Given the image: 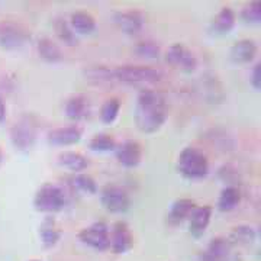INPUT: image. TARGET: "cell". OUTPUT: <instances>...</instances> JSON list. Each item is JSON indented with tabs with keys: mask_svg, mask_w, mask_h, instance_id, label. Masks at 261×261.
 I'll use <instances>...</instances> for the list:
<instances>
[{
	"mask_svg": "<svg viewBox=\"0 0 261 261\" xmlns=\"http://www.w3.org/2000/svg\"><path fill=\"white\" fill-rule=\"evenodd\" d=\"M135 123L144 134H154L167 119V105L163 94L155 90H142L135 105Z\"/></svg>",
	"mask_w": 261,
	"mask_h": 261,
	"instance_id": "cell-1",
	"label": "cell"
},
{
	"mask_svg": "<svg viewBox=\"0 0 261 261\" xmlns=\"http://www.w3.org/2000/svg\"><path fill=\"white\" fill-rule=\"evenodd\" d=\"M177 171L183 177L190 180L203 178L209 173V161L202 151L193 147H186L178 155Z\"/></svg>",
	"mask_w": 261,
	"mask_h": 261,
	"instance_id": "cell-2",
	"label": "cell"
},
{
	"mask_svg": "<svg viewBox=\"0 0 261 261\" xmlns=\"http://www.w3.org/2000/svg\"><path fill=\"white\" fill-rule=\"evenodd\" d=\"M67 203L64 190L57 185L45 183L39 187L34 197V206L38 212L54 214L64 209Z\"/></svg>",
	"mask_w": 261,
	"mask_h": 261,
	"instance_id": "cell-3",
	"label": "cell"
},
{
	"mask_svg": "<svg viewBox=\"0 0 261 261\" xmlns=\"http://www.w3.org/2000/svg\"><path fill=\"white\" fill-rule=\"evenodd\" d=\"M113 79L128 84L155 83L163 79V73L147 65H121L113 70Z\"/></svg>",
	"mask_w": 261,
	"mask_h": 261,
	"instance_id": "cell-4",
	"label": "cell"
},
{
	"mask_svg": "<svg viewBox=\"0 0 261 261\" xmlns=\"http://www.w3.org/2000/svg\"><path fill=\"white\" fill-rule=\"evenodd\" d=\"M37 140V125L31 116H22L10 128V141L19 151H29Z\"/></svg>",
	"mask_w": 261,
	"mask_h": 261,
	"instance_id": "cell-5",
	"label": "cell"
},
{
	"mask_svg": "<svg viewBox=\"0 0 261 261\" xmlns=\"http://www.w3.org/2000/svg\"><path fill=\"white\" fill-rule=\"evenodd\" d=\"M100 203L111 214H122L129 209L130 199L125 189L116 185H108L100 192Z\"/></svg>",
	"mask_w": 261,
	"mask_h": 261,
	"instance_id": "cell-6",
	"label": "cell"
},
{
	"mask_svg": "<svg viewBox=\"0 0 261 261\" xmlns=\"http://www.w3.org/2000/svg\"><path fill=\"white\" fill-rule=\"evenodd\" d=\"M28 32L23 27L15 22H2L0 23V47L8 51H13L23 47L28 41Z\"/></svg>",
	"mask_w": 261,
	"mask_h": 261,
	"instance_id": "cell-7",
	"label": "cell"
},
{
	"mask_svg": "<svg viewBox=\"0 0 261 261\" xmlns=\"http://www.w3.org/2000/svg\"><path fill=\"white\" fill-rule=\"evenodd\" d=\"M80 241L97 251H105L109 248L111 238H109V226L105 222H94L93 225L84 228L79 233Z\"/></svg>",
	"mask_w": 261,
	"mask_h": 261,
	"instance_id": "cell-8",
	"label": "cell"
},
{
	"mask_svg": "<svg viewBox=\"0 0 261 261\" xmlns=\"http://www.w3.org/2000/svg\"><path fill=\"white\" fill-rule=\"evenodd\" d=\"M166 61L168 64L180 68L185 73H192L196 70V57L183 44H173L166 53Z\"/></svg>",
	"mask_w": 261,
	"mask_h": 261,
	"instance_id": "cell-9",
	"label": "cell"
},
{
	"mask_svg": "<svg viewBox=\"0 0 261 261\" xmlns=\"http://www.w3.org/2000/svg\"><path fill=\"white\" fill-rule=\"evenodd\" d=\"M115 154H116L118 161L121 163L123 167L134 168L141 163L142 149H141V145L137 141L126 140L121 142L119 145H116Z\"/></svg>",
	"mask_w": 261,
	"mask_h": 261,
	"instance_id": "cell-10",
	"label": "cell"
},
{
	"mask_svg": "<svg viewBox=\"0 0 261 261\" xmlns=\"http://www.w3.org/2000/svg\"><path fill=\"white\" fill-rule=\"evenodd\" d=\"M115 23L119 27L122 32L128 34V35H137L140 34L141 29L144 28L145 19L142 16V13L137 10H126V12H118L115 13Z\"/></svg>",
	"mask_w": 261,
	"mask_h": 261,
	"instance_id": "cell-11",
	"label": "cell"
},
{
	"mask_svg": "<svg viewBox=\"0 0 261 261\" xmlns=\"http://www.w3.org/2000/svg\"><path fill=\"white\" fill-rule=\"evenodd\" d=\"M109 238H111L109 247L112 248L115 254H123L132 248V244H134L132 233H130L128 225L122 221L113 225L112 235H109Z\"/></svg>",
	"mask_w": 261,
	"mask_h": 261,
	"instance_id": "cell-12",
	"label": "cell"
},
{
	"mask_svg": "<svg viewBox=\"0 0 261 261\" xmlns=\"http://www.w3.org/2000/svg\"><path fill=\"white\" fill-rule=\"evenodd\" d=\"M80 140H82V130L75 125L57 128V129H53L48 134V142L51 145H56V147L74 145Z\"/></svg>",
	"mask_w": 261,
	"mask_h": 261,
	"instance_id": "cell-13",
	"label": "cell"
},
{
	"mask_svg": "<svg viewBox=\"0 0 261 261\" xmlns=\"http://www.w3.org/2000/svg\"><path fill=\"white\" fill-rule=\"evenodd\" d=\"M211 216H212V207L211 206H199V207L193 209V212L189 216L190 218L189 231L195 238H199L205 233L206 228L211 222Z\"/></svg>",
	"mask_w": 261,
	"mask_h": 261,
	"instance_id": "cell-14",
	"label": "cell"
},
{
	"mask_svg": "<svg viewBox=\"0 0 261 261\" xmlns=\"http://www.w3.org/2000/svg\"><path fill=\"white\" fill-rule=\"evenodd\" d=\"M65 115L67 118L73 119V121H82L86 119L90 113V103L89 99L84 97L83 94H75L71 96L67 102H65Z\"/></svg>",
	"mask_w": 261,
	"mask_h": 261,
	"instance_id": "cell-15",
	"label": "cell"
},
{
	"mask_svg": "<svg viewBox=\"0 0 261 261\" xmlns=\"http://www.w3.org/2000/svg\"><path fill=\"white\" fill-rule=\"evenodd\" d=\"M257 54V44L252 39H241L231 48V58L237 64L251 63Z\"/></svg>",
	"mask_w": 261,
	"mask_h": 261,
	"instance_id": "cell-16",
	"label": "cell"
},
{
	"mask_svg": "<svg viewBox=\"0 0 261 261\" xmlns=\"http://www.w3.org/2000/svg\"><path fill=\"white\" fill-rule=\"evenodd\" d=\"M235 25V13L231 8H222L211 23V32L215 35H226Z\"/></svg>",
	"mask_w": 261,
	"mask_h": 261,
	"instance_id": "cell-17",
	"label": "cell"
},
{
	"mask_svg": "<svg viewBox=\"0 0 261 261\" xmlns=\"http://www.w3.org/2000/svg\"><path fill=\"white\" fill-rule=\"evenodd\" d=\"M196 207L195 202L190 199H177L168 212V222L173 225H177L180 222H183L185 219H187L190 214L193 212V209Z\"/></svg>",
	"mask_w": 261,
	"mask_h": 261,
	"instance_id": "cell-18",
	"label": "cell"
},
{
	"mask_svg": "<svg viewBox=\"0 0 261 261\" xmlns=\"http://www.w3.org/2000/svg\"><path fill=\"white\" fill-rule=\"evenodd\" d=\"M70 27L74 31V34L80 35H90L96 31V20L87 12H75L71 15Z\"/></svg>",
	"mask_w": 261,
	"mask_h": 261,
	"instance_id": "cell-19",
	"label": "cell"
},
{
	"mask_svg": "<svg viewBox=\"0 0 261 261\" xmlns=\"http://www.w3.org/2000/svg\"><path fill=\"white\" fill-rule=\"evenodd\" d=\"M231 255V243L225 238H216L209 244L206 258L209 261H226Z\"/></svg>",
	"mask_w": 261,
	"mask_h": 261,
	"instance_id": "cell-20",
	"label": "cell"
},
{
	"mask_svg": "<svg viewBox=\"0 0 261 261\" xmlns=\"http://www.w3.org/2000/svg\"><path fill=\"white\" fill-rule=\"evenodd\" d=\"M39 237H41L42 244L47 248H51V247H54L58 243V240L61 237V232H60L56 221L53 218H45L44 219V222L39 226Z\"/></svg>",
	"mask_w": 261,
	"mask_h": 261,
	"instance_id": "cell-21",
	"label": "cell"
},
{
	"mask_svg": "<svg viewBox=\"0 0 261 261\" xmlns=\"http://www.w3.org/2000/svg\"><path fill=\"white\" fill-rule=\"evenodd\" d=\"M58 163L60 166L68 168L71 171H82L89 166V161L83 154L75 152V151H64L58 155Z\"/></svg>",
	"mask_w": 261,
	"mask_h": 261,
	"instance_id": "cell-22",
	"label": "cell"
},
{
	"mask_svg": "<svg viewBox=\"0 0 261 261\" xmlns=\"http://www.w3.org/2000/svg\"><path fill=\"white\" fill-rule=\"evenodd\" d=\"M38 54L47 63H58L63 60V53L56 42L49 38H42L38 42Z\"/></svg>",
	"mask_w": 261,
	"mask_h": 261,
	"instance_id": "cell-23",
	"label": "cell"
},
{
	"mask_svg": "<svg viewBox=\"0 0 261 261\" xmlns=\"http://www.w3.org/2000/svg\"><path fill=\"white\" fill-rule=\"evenodd\" d=\"M241 200V193L237 187L228 186L221 192L218 200V209L221 212H231L233 211Z\"/></svg>",
	"mask_w": 261,
	"mask_h": 261,
	"instance_id": "cell-24",
	"label": "cell"
},
{
	"mask_svg": "<svg viewBox=\"0 0 261 261\" xmlns=\"http://www.w3.org/2000/svg\"><path fill=\"white\" fill-rule=\"evenodd\" d=\"M255 241V231L251 226L247 225H240L237 228H233L231 237H229V243L240 244V245H251Z\"/></svg>",
	"mask_w": 261,
	"mask_h": 261,
	"instance_id": "cell-25",
	"label": "cell"
},
{
	"mask_svg": "<svg viewBox=\"0 0 261 261\" xmlns=\"http://www.w3.org/2000/svg\"><path fill=\"white\" fill-rule=\"evenodd\" d=\"M89 148L94 152H109V151H115L116 142L113 137L108 134H97L89 142Z\"/></svg>",
	"mask_w": 261,
	"mask_h": 261,
	"instance_id": "cell-26",
	"label": "cell"
},
{
	"mask_svg": "<svg viewBox=\"0 0 261 261\" xmlns=\"http://www.w3.org/2000/svg\"><path fill=\"white\" fill-rule=\"evenodd\" d=\"M119 111H121L119 99H116V97L108 99L100 108V119H102L103 123H108V125L113 123L116 121L118 115H119Z\"/></svg>",
	"mask_w": 261,
	"mask_h": 261,
	"instance_id": "cell-27",
	"label": "cell"
},
{
	"mask_svg": "<svg viewBox=\"0 0 261 261\" xmlns=\"http://www.w3.org/2000/svg\"><path fill=\"white\" fill-rule=\"evenodd\" d=\"M56 34L57 37L60 38V41H63L65 45L73 47V45L79 44V39H77V35L74 34V31L63 19H58L56 22Z\"/></svg>",
	"mask_w": 261,
	"mask_h": 261,
	"instance_id": "cell-28",
	"label": "cell"
},
{
	"mask_svg": "<svg viewBox=\"0 0 261 261\" xmlns=\"http://www.w3.org/2000/svg\"><path fill=\"white\" fill-rule=\"evenodd\" d=\"M71 185L79 192H83L86 195H94L97 192L96 181L89 174H83V173L82 174H75L74 177L71 178Z\"/></svg>",
	"mask_w": 261,
	"mask_h": 261,
	"instance_id": "cell-29",
	"label": "cell"
},
{
	"mask_svg": "<svg viewBox=\"0 0 261 261\" xmlns=\"http://www.w3.org/2000/svg\"><path fill=\"white\" fill-rule=\"evenodd\" d=\"M86 77L89 80H93V82H112L113 79V70H109L108 67H103V65H94L90 67L84 71Z\"/></svg>",
	"mask_w": 261,
	"mask_h": 261,
	"instance_id": "cell-30",
	"label": "cell"
},
{
	"mask_svg": "<svg viewBox=\"0 0 261 261\" xmlns=\"http://www.w3.org/2000/svg\"><path fill=\"white\" fill-rule=\"evenodd\" d=\"M135 54L142 58H149V60H154V58H159L160 57V47L155 42H151V41H144L137 44V47L134 48Z\"/></svg>",
	"mask_w": 261,
	"mask_h": 261,
	"instance_id": "cell-31",
	"label": "cell"
},
{
	"mask_svg": "<svg viewBox=\"0 0 261 261\" xmlns=\"http://www.w3.org/2000/svg\"><path fill=\"white\" fill-rule=\"evenodd\" d=\"M241 18L247 23H260L261 22V3L251 2L241 12Z\"/></svg>",
	"mask_w": 261,
	"mask_h": 261,
	"instance_id": "cell-32",
	"label": "cell"
},
{
	"mask_svg": "<svg viewBox=\"0 0 261 261\" xmlns=\"http://www.w3.org/2000/svg\"><path fill=\"white\" fill-rule=\"evenodd\" d=\"M260 67H261L260 63H257V64L254 65V68H252V73H251V84L255 90H260V87H261Z\"/></svg>",
	"mask_w": 261,
	"mask_h": 261,
	"instance_id": "cell-33",
	"label": "cell"
},
{
	"mask_svg": "<svg viewBox=\"0 0 261 261\" xmlns=\"http://www.w3.org/2000/svg\"><path fill=\"white\" fill-rule=\"evenodd\" d=\"M5 121H6V106L0 97V123H3Z\"/></svg>",
	"mask_w": 261,
	"mask_h": 261,
	"instance_id": "cell-34",
	"label": "cell"
},
{
	"mask_svg": "<svg viewBox=\"0 0 261 261\" xmlns=\"http://www.w3.org/2000/svg\"><path fill=\"white\" fill-rule=\"evenodd\" d=\"M0 163H2V151H0Z\"/></svg>",
	"mask_w": 261,
	"mask_h": 261,
	"instance_id": "cell-35",
	"label": "cell"
},
{
	"mask_svg": "<svg viewBox=\"0 0 261 261\" xmlns=\"http://www.w3.org/2000/svg\"><path fill=\"white\" fill-rule=\"evenodd\" d=\"M31 261H41V260H31Z\"/></svg>",
	"mask_w": 261,
	"mask_h": 261,
	"instance_id": "cell-36",
	"label": "cell"
}]
</instances>
